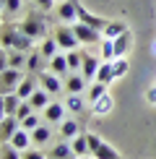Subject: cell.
Here are the masks:
<instances>
[{
	"mask_svg": "<svg viewBox=\"0 0 156 159\" xmlns=\"http://www.w3.org/2000/svg\"><path fill=\"white\" fill-rule=\"evenodd\" d=\"M34 39L29 34H24L21 26H8L3 24V50H21V52H29Z\"/></svg>",
	"mask_w": 156,
	"mask_h": 159,
	"instance_id": "6da1fadb",
	"label": "cell"
},
{
	"mask_svg": "<svg viewBox=\"0 0 156 159\" xmlns=\"http://www.w3.org/2000/svg\"><path fill=\"white\" fill-rule=\"evenodd\" d=\"M21 31L29 34L34 42H42V39H47V21H44V16H39V13H29V16L24 18V24H21Z\"/></svg>",
	"mask_w": 156,
	"mask_h": 159,
	"instance_id": "7a4b0ae2",
	"label": "cell"
},
{
	"mask_svg": "<svg viewBox=\"0 0 156 159\" xmlns=\"http://www.w3.org/2000/svg\"><path fill=\"white\" fill-rule=\"evenodd\" d=\"M57 39V44H60V50L63 52H68V50H78V44H81V39L76 37V29H73V24H60L55 29V34H52Z\"/></svg>",
	"mask_w": 156,
	"mask_h": 159,
	"instance_id": "3957f363",
	"label": "cell"
},
{
	"mask_svg": "<svg viewBox=\"0 0 156 159\" xmlns=\"http://www.w3.org/2000/svg\"><path fill=\"white\" fill-rule=\"evenodd\" d=\"M39 86L42 89H47L52 97L60 94V91H65V84H63V76H57L55 70H39Z\"/></svg>",
	"mask_w": 156,
	"mask_h": 159,
	"instance_id": "277c9868",
	"label": "cell"
},
{
	"mask_svg": "<svg viewBox=\"0 0 156 159\" xmlns=\"http://www.w3.org/2000/svg\"><path fill=\"white\" fill-rule=\"evenodd\" d=\"M24 76L18 68H3V73H0V89H3V94H8V91H18V86H21Z\"/></svg>",
	"mask_w": 156,
	"mask_h": 159,
	"instance_id": "5b68a950",
	"label": "cell"
},
{
	"mask_svg": "<svg viewBox=\"0 0 156 159\" xmlns=\"http://www.w3.org/2000/svg\"><path fill=\"white\" fill-rule=\"evenodd\" d=\"M73 29H76V37L81 39V44H99L102 42V31L89 26V24H83V21H76Z\"/></svg>",
	"mask_w": 156,
	"mask_h": 159,
	"instance_id": "8992f818",
	"label": "cell"
},
{
	"mask_svg": "<svg viewBox=\"0 0 156 159\" xmlns=\"http://www.w3.org/2000/svg\"><path fill=\"white\" fill-rule=\"evenodd\" d=\"M63 84H65V91L68 94H83V91L89 89V81L83 78V73H78V70H70L68 76H63Z\"/></svg>",
	"mask_w": 156,
	"mask_h": 159,
	"instance_id": "52a82bcc",
	"label": "cell"
},
{
	"mask_svg": "<svg viewBox=\"0 0 156 159\" xmlns=\"http://www.w3.org/2000/svg\"><path fill=\"white\" fill-rule=\"evenodd\" d=\"M78 0H65V3L57 5V18L63 24H76L78 21Z\"/></svg>",
	"mask_w": 156,
	"mask_h": 159,
	"instance_id": "ba28073f",
	"label": "cell"
},
{
	"mask_svg": "<svg viewBox=\"0 0 156 159\" xmlns=\"http://www.w3.org/2000/svg\"><path fill=\"white\" fill-rule=\"evenodd\" d=\"M18 128H21V120L16 115H3V120H0V138H3V143H8Z\"/></svg>",
	"mask_w": 156,
	"mask_h": 159,
	"instance_id": "9c48e42d",
	"label": "cell"
},
{
	"mask_svg": "<svg viewBox=\"0 0 156 159\" xmlns=\"http://www.w3.org/2000/svg\"><path fill=\"white\" fill-rule=\"evenodd\" d=\"M50 159H78L73 143L68 141V138H60V143H55L50 151Z\"/></svg>",
	"mask_w": 156,
	"mask_h": 159,
	"instance_id": "30bf717a",
	"label": "cell"
},
{
	"mask_svg": "<svg viewBox=\"0 0 156 159\" xmlns=\"http://www.w3.org/2000/svg\"><path fill=\"white\" fill-rule=\"evenodd\" d=\"M99 65H102V57L83 52V65H81V73H83V78H86V81H94V78H96V73H99Z\"/></svg>",
	"mask_w": 156,
	"mask_h": 159,
	"instance_id": "8fae6325",
	"label": "cell"
},
{
	"mask_svg": "<svg viewBox=\"0 0 156 159\" xmlns=\"http://www.w3.org/2000/svg\"><path fill=\"white\" fill-rule=\"evenodd\" d=\"M65 104H60V102H50L47 107H44V120L47 123H52V125H57V123H63L65 120Z\"/></svg>",
	"mask_w": 156,
	"mask_h": 159,
	"instance_id": "7c38bea8",
	"label": "cell"
},
{
	"mask_svg": "<svg viewBox=\"0 0 156 159\" xmlns=\"http://www.w3.org/2000/svg\"><path fill=\"white\" fill-rule=\"evenodd\" d=\"M112 110H115V99L109 94H104V97L96 99V102H91V112H94L96 117H107Z\"/></svg>",
	"mask_w": 156,
	"mask_h": 159,
	"instance_id": "4fadbf2b",
	"label": "cell"
},
{
	"mask_svg": "<svg viewBox=\"0 0 156 159\" xmlns=\"http://www.w3.org/2000/svg\"><path fill=\"white\" fill-rule=\"evenodd\" d=\"M78 21H83V24L94 26V29H99V31H104V26L109 24L107 18H102V16H94V13H89L86 8H83V5H78Z\"/></svg>",
	"mask_w": 156,
	"mask_h": 159,
	"instance_id": "5bb4252c",
	"label": "cell"
},
{
	"mask_svg": "<svg viewBox=\"0 0 156 159\" xmlns=\"http://www.w3.org/2000/svg\"><path fill=\"white\" fill-rule=\"evenodd\" d=\"M39 76L37 73H29V76H24V81H21V86H18V91H16V94L18 97H21V99H29L31 94H34V91L39 89Z\"/></svg>",
	"mask_w": 156,
	"mask_h": 159,
	"instance_id": "9a60e30c",
	"label": "cell"
},
{
	"mask_svg": "<svg viewBox=\"0 0 156 159\" xmlns=\"http://www.w3.org/2000/svg\"><path fill=\"white\" fill-rule=\"evenodd\" d=\"M130 47H133V34H130V29L125 31V34H120L115 39V57H125Z\"/></svg>",
	"mask_w": 156,
	"mask_h": 159,
	"instance_id": "2e32d148",
	"label": "cell"
},
{
	"mask_svg": "<svg viewBox=\"0 0 156 159\" xmlns=\"http://www.w3.org/2000/svg\"><path fill=\"white\" fill-rule=\"evenodd\" d=\"M24 99L16 94V91H8V94H3V115H16L18 107H21Z\"/></svg>",
	"mask_w": 156,
	"mask_h": 159,
	"instance_id": "e0dca14e",
	"label": "cell"
},
{
	"mask_svg": "<svg viewBox=\"0 0 156 159\" xmlns=\"http://www.w3.org/2000/svg\"><path fill=\"white\" fill-rule=\"evenodd\" d=\"M78 133H81V125H78V120H73V117H65V120L60 123V138L73 141Z\"/></svg>",
	"mask_w": 156,
	"mask_h": 159,
	"instance_id": "ac0fdd59",
	"label": "cell"
},
{
	"mask_svg": "<svg viewBox=\"0 0 156 159\" xmlns=\"http://www.w3.org/2000/svg\"><path fill=\"white\" fill-rule=\"evenodd\" d=\"M29 102H31V107H34V110H44V107L52 102V94H50L47 89H42V86H39L34 94L29 97Z\"/></svg>",
	"mask_w": 156,
	"mask_h": 159,
	"instance_id": "d6986e66",
	"label": "cell"
},
{
	"mask_svg": "<svg viewBox=\"0 0 156 159\" xmlns=\"http://www.w3.org/2000/svg\"><path fill=\"white\" fill-rule=\"evenodd\" d=\"M8 143H13V146H16V149L26 151V149H29V146H31V143H34V141H31V133H29V130H26V128H18L16 133H13V138H11Z\"/></svg>",
	"mask_w": 156,
	"mask_h": 159,
	"instance_id": "ffe728a7",
	"label": "cell"
},
{
	"mask_svg": "<svg viewBox=\"0 0 156 159\" xmlns=\"http://www.w3.org/2000/svg\"><path fill=\"white\" fill-rule=\"evenodd\" d=\"M50 70H55L57 76H68V73H70V65H68V57H65V52H63V55L57 52L55 57H50Z\"/></svg>",
	"mask_w": 156,
	"mask_h": 159,
	"instance_id": "44dd1931",
	"label": "cell"
},
{
	"mask_svg": "<svg viewBox=\"0 0 156 159\" xmlns=\"http://www.w3.org/2000/svg\"><path fill=\"white\" fill-rule=\"evenodd\" d=\"M125 31H128V24H125V21H109L107 26H104L102 37H107V39H117L120 34H125Z\"/></svg>",
	"mask_w": 156,
	"mask_h": 159,
	"instance_id": "7402d4cb",
	"label": "cell"
},
{
	"mask_svg": "<svg viewBox=\"0 0 156 159\" xmlns=\"http://www.w3.org/2000/svg\"><path fill=\"white\" fill-rule=\"evenodd\" d=\"M39 52H42V57H55L57 52H60V44H57V39L55 37H47V39H42V44H39Z\"/></svg>",
	"mask_w": 156,
	"mask_h": 159,
	"instance_id": "603a6c76",
	"label": "cell"
},
{
	"mask_svg": "<svg viewBox=\"0 0 156 159\" xmlns=\"http://www.w3.org/2000/svg\"><path fill=\"white\" fill-rule=\"evenodd\" d=\"M50 138H52L50 125H39L37 130H31V141H34L37 146H44V143H50Z\"/></svg>",
	"mask_w": 156,
	"mask_h": 159,
	"instance_id": "cb8c5ba5",
	"label": "cell"
},
{
	"mask_svg": "<svg viewBox=\"0 0 156 159\" xmlns=\"http://www.w3.org/2000/svg\"><path fill=\"white\" fill-rule=\"evenodd\" d=\"M94 81H102V84H112L115 81V76H112V60H102V65H99V73H96V78Z\"/></svg>",
	"mask_w": 156,
	"mask_h": 159,
	"instance_id": "d4e9b609",
	"label": "cell"
},
{
	"mask_svg": "<svg viewBox=\"0 0 156 159\" xmlns=\"http://www.w3.org/2000/svg\"><path fill=\"white\" fill-rule=\"evenodd\" d=\"M107 94V84H102V81H91L89 84V89H86V97H89V102H96L99 97Z\"/></svg>",
	"mask_w": 156,
	"mask_h": 159,
	"instance_id": "484cf974",
	"label": "cell"
},
{
	"mask_svg": "<svg viewBox=\"0 0 156 159\" xmlns=\"http://www.w3.org/2000/svg\"><path fill=\"white\" fill-rule=\"evenodd\" d=\"M70 143H73V149H76V154H78V157L91 154V149H89V136H86V133H78Z\"/></svg>",
	"mask_w": 156,
	"mask_h": 159,
	"instance_id": "4316f807",
	"label": "cell"
},
{
	"mask_svg": "<svg viewBox=\"0 0 156 159\" xmlns=\"http://www.w3.org/2000/svg\"><path fill=\"white\" fill-rule=\"evenodd\" d=\"M94 159H120V154H117V149H115V146H109V143L104 141L102 146L94 151Z\"/></svg>",
	"mask_w": 156,
	"mask_h": 159,
	"instance_id": "83f0119b",
	"label": "cell"
},
{
	"mask_svg": "<svg viewBox=\"0 0 156 159\" xmlns=\"http://www.w3.org/2000/svg\"><path fill=\"white\" fill-rule=\"evenodd\" d=\"M65 57H68L70 70H78V73H81V65H83V52H78V50H68V52H65Z\"/></svg>",
	"mask_w": 156,
	"mask_h": 159,
	"instance_id": "f1b7e54d",
	"label": "cell"
},
{
	"mask_svg": "<svg viewBox=\"0 0 156 159\" xmlns=\"http://www.w3.org/2000/svg\"><path fill=\"white\" fill-rule=\"evenodd\" d=\"M26 52H21V50H11L8 52V68H21V65H26Z\"/></svg>",
	"mask_w": 156,
	"mask_h": 159,
	"instance_id": "f546056e",
	"label": "cell"
},
{
	"mask_svg": "<svg viewBox=\"0 0 156 159\" xmlns=\"http://www.w3.org/2000/svg\"><path fill=\"white\" fill-rule=\"evenodd\" d=\"M128 70H130V63H128V57H115V60H112V76H115V78L125 76Z\"/></svg>",
	"mask_w": 156,
	"mask_h": 159,
	"instance_id": "4dcf8cb0",
	"label": "cell"
},
{
	"mask_svg": "<svg viewBox=\"0 0 156 159\" xmlns=\"http://www.w3.org/2000/svg\"><path fill=\"white\" fill-rule=\"evenodd\" d=\"M65 107L70 112H83V97L81 94H68L65 97Z\"/></svg>",
	"mask_w": 156,
	"mask_h": 159,
	"instance_id": "1f68e13d",
	"label": "cell"
},
{
	"mask_svg": "<svg viewBox=\"0 0 156 159\" xmlns=\"http://www.w3.org/2000/svg\"><path fill=\"white\" fill-rule=\"evenodd\" d=\"M102 60H115V39H102Z\"/></svg>",
	"mask_w": 156,
	"mask_h": 159,
	"instance_id": "d6a6232c",
	"label": "cell"
},
{
	"mask_svg": "<svg viewBox=\"0 0 156 159\" xmlns=\"http://www.w3.org/2000/svg\"><path fill=\"white\" fill-rule=\"evenodd\" d=\"M3 159H24V151L16 149L13 143H3Z\"/></svg>",
	"mask_w": 156,
	"mask_h": 159,
	"instance_id": "836d02e7",
	"label": "cell"
},
{
	"mask_svg": "<svg viewBox=\"0 0 156 159\" xmlns=\"http://www.w3.org/2000/svg\"><path fill=\"white\" fill-rule=\"evenodd\" d=\"M39 57H42V52H31L29 57H26V68H29V73H39Z\"/></svg>",
	"mask_w": 156,
	"mask_h": 159,
	"instance_id": "e575fe53",
	"label": "cell"
},
{
	"mask_svg": "<svg viewBox=\"0 0 156 159\" xmlns=\"http://www.w3.org/2000/svg\"><path fill=\"white\" fill-rule=\"evenodd\" d=\"M18 11H21V0H3V13L5 16H13Z\"/></svg>",
	"mask_w": 156,
	"mask_h": 159,
	"instance_id": "d590c367",
	"label": "cell"
},
{
	"mask_svg": "<svg viewBox=\"0 0 156 159\" xmlns=\"http://www.w3.org/2000/svg\"><path fill=\"white\" fill-rule=\"evenodd\" d=\"M39 125H42V123H39V117L34 115V112H31L29 117H24V120H21V128H26V130H29V133H31V130H37Z\"/></svg>",
	"mask_w": 156,
	"mask_h": 159,
	"instance_id": "8d00e7d4",
	"label": "cell"
},
{
	"mask_svg": "<svg viewBox=\"0 0 156 159\" xmlns=\"http://www.w3.org/2000/svg\"><path fill=\"white\" fill-rule=\"evenodd\" d=\"M31 112H34L31 102H29V99H24V102H21V107H18V112H16V117H18V120H24V117H29Z\"/></svg>",
	"mask_w": 156,
	"mask_h": 159,
	"instance_id": "74e56055",
	"label": "cell"
},
{
	"mask_svg": "<svg viewBox=\"0 0 156 159\" xmlns=\"http://www.w3.org/2000/svg\"><path fill=\"white\" fill-rule=\"evenodd\" d=\"M86 136H89V149H91V154H94L104 141H102V136H96V133H86Z\"/></svg>",
	"mask_w": 156,
	"mask_h": 159,
	"instance_id": "f35d334b",
	"label": "cell"
},
{
	"mask_svg": "<svg viewBox=\"0 0 156 159\" xmlns=\"http://www.w3.org/2000/svg\"><path fill=\"white\" fill-rule=\"evenodd\" d=\"M24 159H50V157H44L39 149H31V146H29V149L24 151Z\"/></svg>",
	"mask_w": 156,
	"mask_h": 159,
	"instance_id": "ab89813d",
	"label": "cell"
},
{
	"mask_svg": "<svg viewBox=\"0 0 156 159\" xmlns=\"http://www.w3.org/2000/svg\"><path fill=\"white\" fill-rule=\"evenodd\" d=\"M146 102L148 104H156V86H151V89L146 91Z\"/></svg>",
	"mask_w": 156,
	"mask_h": 159,
	"instance_id": "60d3db41",
	"label": "cell"
},
{
	"mask_svg": "<svg viewBox=\"0 0 156 159\" xmlns=\"http://www.w3.org/2000/svg\"><path fill=\"white\" fill-rule=\"evenodd\" d=\"M31 3H37V5H39V8H42V11H50L55 0H31Z\"/></svg>",
	"mask_w": 156,
	"mask_h": 159,
	"instance_id": "b9f144b4",
	"label": "cell"
},
{
	"mask_svg": "<svg viewBox=\"0 0 156 159\" xmlns=\"http://www.w3.org/2000/svg\"><path fill=\"white\" fill-rule=\"evenodd\" d=\"M151 52H154V55H156V42H154V44H151Z\"/></svg>",
	"mask_w": 156,
	"mask_h": 159,
	"instance_id": "7bdbcfd3",
	"label": "cell"
},
{
	"mask_svg": "<svg viewBox=\"0 0 156 159\" xmlns=\"http://www.w3.org/2000/svg\"><path fill=\"white\" fill-rule=\"evenodd\" d=\"M78 159H83V157H78Z\"/></svg>",
	"mask_w": 156,
	"mask_h": 159,
	"instance_id": "ee69618b",
	"label": "cell"
}]
</instances>
